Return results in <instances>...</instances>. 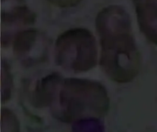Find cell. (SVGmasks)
I'll use <instances>...</instances> for the list:
<instances>
[{
    "mask_svg": "<svg viewBox=\"0 0 157 132\" xmlns=\"http://www.w3.org/2000/svg\"><path fill=\"white\" fill-rule=\"evenodd\" d=\"M0 54H1V51H0Z\"/></svg>",
    "mask_w": 157,
    "mask_h": 132,
    "instance_id": "1",
    "label": "cell"
}]
</instances>
